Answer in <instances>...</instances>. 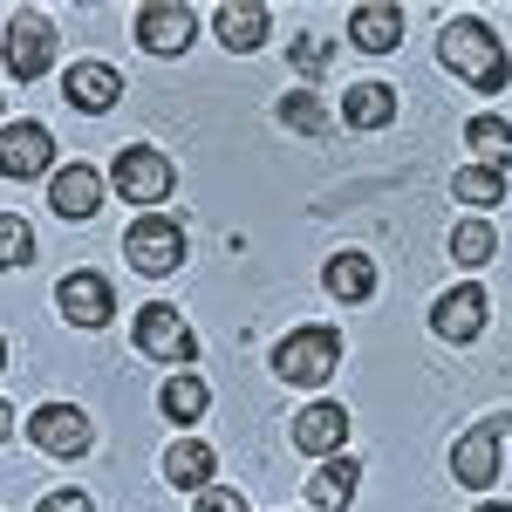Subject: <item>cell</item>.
<instances>
[{
	"instance_id": "1",
	"label": "cell",
	"mask_w": 512,
	"mask_h": 512,
	"mask_svg": "<svg viewBox=\"0 0 512 512\" xmlns=\"http://www.w3.org/2000/svg\"><path fill=\"white\" fill-rule=\"evenodd\" d=\"M444 62L458 69V82H472L485 96H499L512 82V62H506V48H499V35H492L485 21H472V14H458V21L444 28Z\"/></svg>"
},
{
	"instance_id": "2",
	"label": "cell",
	"mask_w": 512,
	"mask_h": 512,
	"mask_svg": "<svg viewBox=\"0 0 512 512\" xmlns=\"http://www.w3.org/2000/svg\"><path fill=\"white\" fill-rule=\"evenodd\" d=\"M274 369L287 376V383L315 390V383H328V376L342 369V335H335V328H294V335L274 349Z\"/></svg>"
},
{
	"instance_id": "3",
	"label": "cell",
	"mask_w": 512,
	"mask_h": 512,
	"mask_svg": "<svg viewBox=\"0 0 512 512\" xmlns=\"http://www.w3.org/2000/svg\"><path fill=\"white\" fill-rule=\"evenodd\" d=\"M137 349L151 355V362L192 369L198 362V335H192V321L178 315L171 301H151V308H137Z\"/></svg>"
},
{
	"instance_id": "4",
	"label": "cell",
	"mask_w": 512,
	"mask_h": 512,
	"mask_svg": "<svg viewBox=\"0 0 512 512\" xmlns=\"http://www.w3.org/2000/svg\"><path fill=\"white\" fill-rule=\"evenodd\" d=\"M110 185H117L130 205H164L171 185H178V171H171V158L151 151V144H123L117 164H110Z\"/></svg>"
},
{
	"instance_id": "5",
	"label": "cell",
	"mask_w": 512,
	"mask_h": 512,
	"mask_svg": "<svg viewBox=\"0 0 512 512\" xmlns=\"http://www.w3.org/2000/svg\"><path fill=\"white\" fill-rule=\"evenodd\" d=\"M506 424L512 417H485L472 431L451 444V472L465 492H485V485H499V444H506Z\"/></svg>"
},
{
	"instance_id": "6",
	"label": "cell",
	"mask_w": 512,
	"mask_h": 512,
	"mask_svg": "<svg viewBox=\"0 0 512 512\" xmlns=\"http://www.w3.org/2000/svg\"><path fill=\"white\" fill-rule=\"evenodd\" d=\"M123 253H130L137 274H171V267L185 260V226L164 219V212H144V219L123 233Z\"/></svg>"
},
{
	"instance_id": "7",
	"label": "cell",
	"mask_w": 512,
	"mask_h": 512,
	"mask_svg": "<svg viewBox=\"0 0 512 512\" xmlns=\"http://www.w3.org/2000/svg\"><path fill=\"white\" fill-rule=\"evenodd\" d=\"M0 55H7V76L35 82L48 62H55V28H48V14L35 7H21L14 21H7V41H0Z\"/></svg>"
},
{
	"instance_id": "8",
	"label": "cell",
	"mask_w": 512,
	"mask_h": 512,
	"mask_svg": "<svg viewBox=\"0 0 512 512\" xmlns=\"http://www.w3.org/2000/svg\"><path fill=\"white\" fill-rule=\"evenodd\" d=\"M28 437H35L48 458H82L96 444V431H89V417H82L76 403H41L35 417H28Z\"/></svg>"
},
{
	"instance_id": "9",
	"label": "cell",
	"mask_w": 512,
	"mask_h": 512,
	"mask_svg": "<svg viewBox=\"0 0 512 512\" xmlns=\"http://www.w3.org/2000/svg\"><path fill=\"white\" fill-rule=\"evenodd\" d=\"M192 28H198V14L185 0H144V7H137V41H144L151 55H185Z\"/></svg>"
},
{
	"instance_id": "10",
	"label": "cell",
	"mask_w": 512,
	"mask_h": 512,
	"mask_svg": "<svg viewBox=\"0 0 512 512\" xmlns=\"http://www.w3.org/2000/svg\"><path fill=\"white\" fill-rule=\"evenodd\" d=\"M55 164V137L41 123H0V178H41Z\"/></svg>"
},
{
	"instance_id": "11",
	"label": "cell",
	"mask_w": 512,
	"mask_h": 512,
	"mask_svg": "<svg viewBox=\"0 0 512 512\" xmlns=\"http://www.w3.org/2000/svg\"><path fill=\"white\" fill-rule=\"evenodd\" d=\"M55 308H62V321H76V328H103V321L117 315V294H110V280L103 274H69L62 287H55Z\"/></svg>"
},
{
	"instance_id": "12",
	"label": "cell",
	"mask_w": 512,
	"mask_h": 512,
	"mask_svg": "<svg viewBox=\"0 0 512 512\" xmlns=\"http://www.w3.org/2000/svg\"><path fill=\"white\" fill-rule=\"evenodd\" d=\"M342 444H349V410L342 403H308L301 417H294V451H308V458H342Z\"/></svg>"
},
{
	"instance_id": "13",
	"label": "cell",
	"mask_w": 512,
	"mask_h": 512,
	"mask_svg": "<svg viewBox=\"0 0 512 512\" xmlns=\"http://www.w3.org/2000/svg\"><path fill=\"white\" fill-rule=\"evenodd\" d=\"M431 328L444 335V342H472L478 328H485V287H451V294H437V308H431Z\"/></svg>"
},
{
	"instance_id": "14",
	"label": "cell",
	"mask_w": 512,
	"mask_h": 512,
	"mask_svg": "<svg viewBox=\"0 0 512 512\" xmlns=\"http://www.w3.org/2000/svg\"><path fill=\"white\" fill-rule=\"evenodd\" d=\"M349 41L362 48V55H390L396 41H403V7H390V0H362L349 14Z\"/></svg>"
},
{
	"instance_id": "15",
	"label": "cell",
	"mask_w": 512,
	"mask_h": 512,
	"mask_svg": "<svg viewBox=\"0 0 512 512\" xmlns=\"http://www.w3.org/2000/svg\"><path fill=\"white\" fill-rule=\"evenodd\" d=\"M62 96H69L76 110H89V117H103V110L123 96V76L110 69V62H76V69L62 76Z\"/></svg>"
},
{
	"instance_id": "16",
	"label": "cell",
	"mask_w": 512,
	"mask_h": 512,
	"mask_svg": "<svg viewBox=\"0 0 512 512\" xmlns=\"http://www.w3.org/2000/svg\"><path fill=\"white\" fill-rule=\"evenodd\" d=\"M212 28H219V41L233 55L260 48L267 41V0H226V7H212Z\"/></svg>"
},
{
	"instance_id": "17",
	"label": "cell",
	"mask_w": 512,
	"mask_h": 512,
	"mask_svg": "<svg viewBox=\"0 0 512 512\" xmlns=\"http://www.w3.org/2000/svg\"><path fill=\"white\" fill-rule=\"evenodd\" d=\"M48 205H55L62 219H89V212L103 205V171H89V164H69V171H55V185H48Z\"/></svg>"
},
{
	"instance_id": "18",
	"label": "cell",
	"mask_w": 512,
	"mask_h": 512,
	"mask_svg": "<svg viewBox=\"0 0 512 512\" xmlns=\"http://www.w3.org/2000/svg\"><path fill=\"white\" fill-rule=\"evenodd\" d=\"M219 472V458H212V444H198V437H178L171 451H164V478L178 485V492H205Z\"/></svg>"
},
{
	"instance_id": "19",
	"label": "cell",
	"mask_w": 512,
	"mask_h": 512,
	"mask_svg": "<svg viewBox=\"0 0 512 512\" xmlns=\"http://www.w3.org/2000/svg\"><path fill=\"white\" fill-rule=\"evenodd\" d=\"M355 485H362V465H355V458H328V465L308 478V506L315 512H349Z\"/></svg>"
},
{
	"instance_id": "20",
	"label": "cell",
	"mask_w": 512,
	"mask_h": 512,
	"mask_svg": "<svg viewBox=\"0 0 512 512\" xmlns=\"http://www.w3.org/2000/svg\"><path fill=\"white\" fill-rule=\"evenodd\" d=\"M390 117H396L390 82H355L349 96H342V123H349V130H383Z\"/></svg>"
},
{
	"instance_id": "21",
	"label": "cell",
	"mask_w": 512,
	"mask_h": 512,
	"mask_svg": "<svg viewBox=\"0 0 512 512\" xmlns=\"http://www.w3.org/2000/svg\"><path fill=\"white\" fill-rule=\"evenodd\" d=\"M328 294H335V301H369V294H376V260H369V253H335V260H328Z\"/></svg>"
},
{
	"instance_id": "22",
	"label": "cell",
	"mask_w": 512,
	"mask_h": 512,
	"mask_svg": "<svg viewBox=\"0 0 512 512\" xmlns=\"http://www.w3.org/2000/svg\"><path fill=\"white\" fill-rule=\"evenodd\" d=\"M465 144L478 151V164H485V171H512V123L506 117H492V110H485V117H472V123H465Z\"/></svg>"
},
{
	"instance_id": "23",
	"label": "cell",
	"mask_w": 512,
	"mask_h": 512,
	"mask_svg": "<svg viewBox=\"0 0 512 512\" xmlns=\"http://www.w3.org/2000/svg\"><path fill=\"white\" fill-rule=\"evenodd\" d=\"M158 403H164V417H171V424H198V417H205V403H212V390L198 383L192 369H178V376L158 390Z\"/></svg>"
},
{
	"instance_id": "24",
	"label": "cell",
	"mask_w": 512,
	"mask_h": 512,
	"mask_svg": "<svg viewBox=\"0 0 512 512\" xmlns=\"http://www.w3.org/2000/svg\"><path fill=\"white\" fill-rule=\"evenodd\" d=\"M492 246H499V239H492L485 219H458V226H451V260H458V267H485Z\"/></svg>"
},
{
	"instance_id": "25",
	"label": "cell",
	"mask_w": 512,
	"mask_h": 512,
	"mask_svg": "<svg viewBox=\"0 0 512 512\" xmlns=\"http://www.w3.org/2000/svg\"><path fill=\"white\" fill-rule=\"evenodd\" d=\"M451 192L465 198V205H499V198H506V171H485V164H465Z\"/></svg>"
},
{
	"instance_id": "26",
	"label": "cell",
	"mask_w": 512,
	"mask_h": 512,
	"mask_svg": "<svg viewBox=\"0 0 512 512\" xmlns=\"http://www.w3.org/2000/svg\"><path fill=\"white\" fill-rule=\"evenodd\" d=\"M28 253H35V233L14 219V212H0V274H14V267H28Z\"/></svg>"
},
{
	"instance_id": "27",
	"label": "cell",
	"mask_w": 512,
	"mask_h": 512,
	"mask_svg": "<svg viewBox=\"0 0 512 512\" xmlns=\"http://www.w3.org/2000/svg\"><path fill=\"white\" fill-rule=\"evenodd\" d=\"M280 123H287V130H301V137H321V130H328V110H321L315 96H301V89H294V96L280 103Z\"/></svg>"
},
{
	"instance_id": "28",
	"label": "cell",
	"mask_w": 512,
	"mask_h": 512,
	"mask_svg": "<svg viewBox=\"0 0 512 512\" xmlns=\"http://www.w3.org/2000/svg\"><path fill=\"white\" fill-rule=\"evenodd\" d=\"M328 62H335V41L328 35H301L294 41V69H301V76H321Z\"/></svg>"
},
{
	"instance_id": "29",
	"label": "cell",
	"mask_w": 512,
	"mask_h": 512,
	"mask_svg": "<svg viewBox=\"0 0 512 512\" xmlns=\"http://www.w3.org/2000/svg\"><path fill=\"white\" fill-rule=\"evenodd\" d=\"M198 512H253V506H246L239 492H226V485H205V492H198Z\"/></svg>"
},
{
	"instance_id": "30",
	"label": "cell",
	"mask_w": 512,
	"mask_h": 512,
	"mask_svg": "<svg viewBox=\"0 0 512 512\" xmlns=\"http://www.w3.org/2000/svg\"><path fill=\"white\" fill-rule=\"evenodd\" d=\"M35 512H96V506H89L82 492H48V499H41Z\"/></svg>"
},
{
	"instance_id": "31",
	"label": "cell",
	"mask_w": 512,
	"mask_h": 512,
	"mask_svg": "<svg viewBox=\"0 0 512 512\" xmlns=\"http://www.w3.org/2000/svg\"><path fill=\"white\" fill-rule=\"evenodd\" d=\"M7 431H14V410H7V403H0V444H7Z\"/></svg>"
},
{
	"instance_id": "32",
	"label": "cell",
	"mask_w": 512,
	"mask_h": 512,
	"mask_svg": "<svg viewBox=\"0 0 512 512\" xmlns=\"http://www.w3.org/2000/svg\"><path fill=\"white\" fill-rule=\"evenodd\" d=\"M478 512H512V506H478Z\"/></svg>"
},
{
	"instance_id": "33",
	"label": "cell",
	"mask_w": 512,
	"mask_h": 512,
	"mask_svg": "<svg viewBox=\"0 0 512 512\" xmlns=\"http://www.w3.org/2000/svg\"><path fill=\"white\" fill-rule=\"evenodd\" d=\"M0 369H7V342H0Z\"/></svg>"
}]
</instances>
